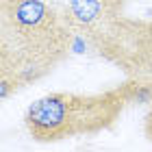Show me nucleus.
<instances>
[{
	"label": "nucleus",
	"instance_id": "f03ea898",
	"mask_svg": "<svg viewBox=\"0 0 152 152\" xmlns=\"http://www.w3.org/2000/svg\"><path fill=\"white\" fill-rule=\"evenodd\" d=\"M126 107L115 89L100 94H48L26 109L24 124L35 141L52 143L70 137L96 135L120 120Z\"/></svg>",
	"mask_w": 152,
	"mask_h": 152
},
{
	"label": "nucleus",
	"instance_id": "7ed1b4c3",
	"mask_svg": "<svg viewBox=\"0 0 152 152\" xmlns=\"http://www.w3.org/2000/svg\"><path fill=\"white\" fill-rule=\"evenodd\" d=\"M126 104H152V78L148 76H133L117 87Z\"/></svg>",
	"mask_w": 152,
	"mask_h": 152
},
{
	"label": "nucleus",
	"instance_id": "f257e3e1",
	"mask_svg": "<svg viewBox=\"0 0 152 152\" xmlns=\"http://www.w3.org/2000/svg\"><path fill=\"white\" fill-rule=\"evenodd\" d=\"M72 28L44 0H2L0 76L20 87L46 76L70 50Z\"/></svg>",
	"mask_w": 152,
	"mask_h": 152
},
{
	"label": "nucleus",
	"instance_id": "20e7f679",
	"mask_svg": "<svg viewBox=\"0 0 152 152\" xmlns=\"http://www.w3.org/2000/svg\"><path fill=\"white\" fill-rule=\"evenodd\" d=\"M143 135H146L148 141H152V104L146 113V120H143Z\"/></svg>",
	"mask_w": 152,
	"mask_h": 152
}]
</instances>
